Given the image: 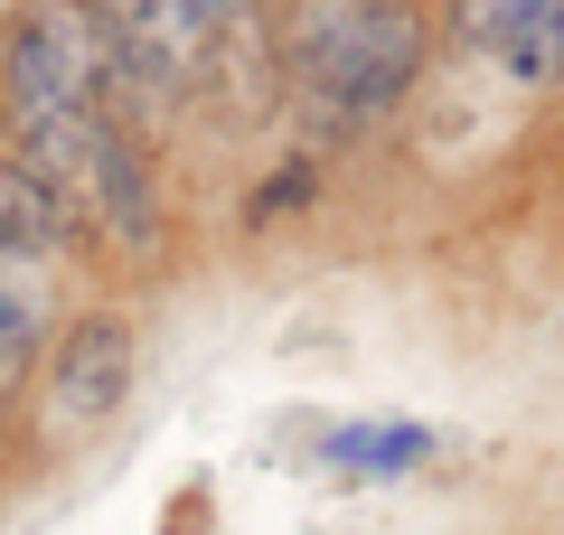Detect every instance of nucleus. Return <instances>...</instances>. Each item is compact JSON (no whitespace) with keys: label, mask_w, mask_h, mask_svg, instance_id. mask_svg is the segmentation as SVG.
Wrapping results in <instances>:
<instances>
[{"label":"nucleus","mask_w":564,"mask_h":535,"mask_svg":"<svg viewBox=\"0 0 564 535\" xmlns=\"http://www.w3.org/2000/svg\"><path fill=\"white\" fill-rule=\"evenodd\" d=\"M423 66V10L414 0H321L292 29V76L321 95L329 122H377Z\"/></svg>","instance_id":"obj_1"},{"label":"nucleus","mask_w":564,"mask_h":535,"mask_svg":"<svg viewBox=\"0 0 564 535\" xmlns=\"http://www.w3.org/2000/svg\"><path fill=\"white\" fill-rule=\"evenodd\" d=\"M302 198H311V170H302V160H292V170L273 178V188H254V207H245V217H254V226H273L282 207H302Z\"/></svg>","instance_id":"obj_10"},{"label":"nucleus","mask_w":564,"mask_h":535,"mask_svg":"<svg viewBox=\"0 0 564 535\" xmlns=\"http://www.w3.org/2000/svg\"><path fill=\"white\" fill-rule=\"evenodd\" d=\"M122 395H132V329H122L113 310H95V319H76L66 348H57L47 414H57V423H104Z\"/></svg>","instance_id":"obj_3"},{"label":"nucleus","mask_w":564,"mask_h":535,"mask_svg":"<svg viewBox=\"0 0 564 535\" xmlns=\"http://www.w3.org/2000/svg\"><path fill=\"white\" fill-rule=\"evenodd\" d=\"M536 20H545V0H462V29L480 47H508L518 29H536Z\"/></svg>","instance_id":"obj_9"},{"label":"nucleus","mask_w":564,"mask_h":535,"mask_svg":"<svg viewBox=\"0 0 564 535\" xmlns=\"http://www.w3.org/2000/svg\"><path fill=\"white\" fill-rule=\"evenodd\" d=\"M29 357H39V301H29V292H0V395L29 376Z\"/></svg>","instance_id":"obj_8"},{"label":"nucleus","mask_w":564,"mask_h":535,"mask_svg":"<svg viewBox=\"0 0 564 535\" xmlns=\"http://www.w3.org/2000/svg\"><path fill=\"white\" fill-rule=\"evenodd\" d=\"M0 85H10L20 141L104 113L95 103V85H104V20H95V0H29L20 29H10V47H0Z\"/></svg>","instance_id":"obj_2"},{"label":"nucleus","mask_w":564,"mask_h":535,"mask_svg":"<svg viewBox=\"0 0 564 535\" xmlns=\"http://www.w3.org/2000/svg\"><path fill=\"white\" fill-rule=\"evenodd\" d=\"M85 188H95V207H104V226H113V244H122V254H151V244H161L151 170H141L132 132H122L113 113H95V122H85Z\"/></svg>","instance_id":"obj_4"},{"label":"nucleus","mask_w":564,"mask_h":535,"mask_svg":"<svg viewBox=\"0 0 564 535\" xmlns=\"http://www.w3.org/2000/svg\"><path fill=\"white\" fill-rule=\"evenodd\" d=\"M66 236H76V207L20 151H0V254H57Z\"/></svg>","instance_id":"obj_5"},{"label":"nucleus","mask_w":564,"mask_h":535,"mask_svg":"<svg viewBox=\"0 0 564 535\" xmlns=\"http://www.w3.org/2000/svg\"><path fill=\"white\" fill-rule=\"evenodd\" d=\"M423 460H433L423 423H348V433L321 441V470H339V479H404Z\"/></svg>","instance_id":"obj_6"},{"label":"nucleus","mask_w":564,"mask_h":535,"mask_svg":"<svg viewBox=\"0 0 564 535\" xmlns=\"http://www.w3.org/2000/svg\"><path fill=\"white\" fill-rule=\"evenodd\" d=\"M499 57H508V76H527V85L564 76V0H545V20H536V29H518Z\"/></svg>","instance_id":"obj_7"},{"label":"nucleus","mask_w":564,"mask_h":535,"mask_svg":"<svg viewBox=\"0 0 564 535\" xmlns=\"http://www.w3.org/2000/svg\"><path fill=\"white\" fill-rule=\"evenodd\" d=\"M188 10H198V20H207V10H226V0H188Z\"/></svg>","instance_id":"obj_11"}]
</instances>
